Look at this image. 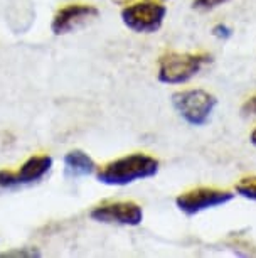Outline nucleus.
<instances>
[{
  "instance_id": "obj_2",
  "label": "nucleus",
  "mask_w": 256,
  "mask_h": 258,
  "mask_svg": "<svg viewBox=\"0 0 256 258\" xmlns=\"http://www.w3.org/2000/svg\"><path fill=\"white\" fill-rule=\"evenodd\" d=\"M211 56L206 52L167 51L158 57L157 78L163 85H184L202 71Z\"/></svg>"
},
{
  "instance_id": "obj_14",
  "label": "nucleus",
  "mask_w": 256,
  "mask_h": 258,
  "mask_svg": "<svg viewBox=\"0 0 256 258\" xmlns=\"http://www.w3.org/2000/svg\"><path fill=\"white\" fill-rule=\"evenodd\" d=\"M241 111H243V115L256 116V95L244 101V105L241 106Z\"/></svg>"
},
{
  "instance_id": "obj_12",
  "label": "nucleus",
  "mask_w": 256,
  "mask_h": 258,
  "mask_svg": "<svg viewBox=\"0 0 256 258\" xmlns=\"http://www.w3.org/2000/svg\"><path fill=\"white\" fill-rule=\"evenodd\" d=\"M0 256H41V253L34 248H21V250H11L0 253Z\"/></svg>"
},
{
  "instance_id": "obj_4",
  "label": "nucleus",
  "mask_w": 256,
  "mask_h": 258,
  "mask_svg": "<svg viewBox=\"0 0 256 258\" xmlns=\"http://www.w3.org/2000/svg\"><path fill=\"white\" fill-rule=\"evenodd\" d=\"M120 17L125 27L130 31L137 34H155L163 26V21L167 17V7L152 0L128 4L122 9Z\"/></svg>"
},
{
  "instance_id": "obj_8",
  "label": "nucleus",
  "mask_w": 256,
  "mask_h": 258,
  "mask_svg": "<svg viewBox=\"0 0 256 258\" xmlns=\"http://www.w3.org/2000/svg\"><path fill=\"white\" fill-rule=\"evenodd\" d=\"M98 16L100 11L91 4H67L54 14L51 31L56 36H66V34L78 31Z\"/></svg>"
},
{
  "instance_id": "obj_15",
  "label": "nucleus",
  "mask_w": 256,
  "mask_h": 258,
  "mask_svg": "<svg viewBox=\"0 0 256 258\" xmlns=\"http://www.w3.org/2000/svg\"><path fill=\"white\" fill-rule=\"evenodd\" d=\"M113 4H117V6H128L132 0H112Z\"/></svg>"
},
{
  "instance_id": "obj_7",
  "label": "nucleus",
  "mask_w": 256,
  "mask_h": 258,
  "mask_svg": "<svg viewBox=\"0 0 256 258\" xmlns=\"http://www.w3.org/2000/svg\"><path fill=\"white\" fill-rule=\"evenodd\" d=\"M52 164L54 160L51 155H32L17 170H0V187L12 189L39 182L52 169Z\"/></svg>"
},
{
  "instance_id": "obj_5",
  "label": "nucleus",
  "mask_w": 256,
  "mask_h": 258,
  "mask_svg": "<svg viewBox=\"0 0 256 258\" xmlns=\"http://www.w3.org/2000/svg\"><path fill=\"white\" fill-rule=\"evenodd\" d=\"M236 194L226 189L217 187H196L191 191L179 194L176 199V206L181 213L187 216H196L207 209H214L231 203Z\"/></svg>"
},
{
  "instance_id": "obj_6",
  "label": "nucleus",
  "mask_w": 256,
  "mask_h": 258,
  "mask_svg": "<svg viewBox=\"0 0 256 258\" xmlns=\"http://www.w3.org/2000/svg\"><path fill=\"white\" fill-rule=\"evenodd\" d=\"M90 218L103 225L138 226L143 221V209L133 201H112L95 206Z\"/></svg>"
},
{
  "instance_id": "obj_10",
  "label": "nucleus",
  "mask_w": 256,
  "mask_h": 258,
  "mask_svg": "<svg viewBox=\"0 0 256 258\" xmlns=\"http://www.w3.org/2000/svg\"><path fill=\"white\" fill-rule=\"evenodd\" d=\"M234 191L238 196L249 199V201L256 203V176L243 177L241 181L234 186Z\"/></svg>"
},
{
  "instance_id": "obj_9",
  "label": "nucleus",
  "mask_w": 256,
  "mask_h": 258,
  "mask_svg": "<svg viewBox=\"0 0 256 258\" xmlns=\"http://www.w3.org/2000/svg\"><path fill=\"white\" fill-rule=\"evenodd\" d=\"M96 162L79 149L69 150L64 155V170L69 177H84L96 172Z\"/></svg>"
},
{
  "instance_id": "obj_16",
  "label": "nucleus",
  "mask_w": 256,
  "mask_h": 258,
  "mask_svg": "<svg viewBox=\"0 0 256 258\" xmlns=\"http://www.w3.org/2000/svg\"><path fill=\"white\" fill-rule=\"evenodd\" d=\"M249 142L256 147V128H254L253 132H251V135H249Z\"/></svg>"
},
{
  "instance_id": "obj_11",
  "label": "nucleus",
  "mask_w": 256,
  "mask_h": 258,
  "mask_svg": "<svg viewBox=\"0 0 256 258\" xmlns=\"http://www.w3.org/2000/svg\"><path fill=\"white\" fill-rule=\"evenodd\" d=\"M228 2L229 0H192V7L197 11H212V9H217Z\"/></svg>"
},
{
  "instance_id": "obj_13",
  "label": "nucleus",
  "mask_w": 256,
  "mask_h": 258,
  "mask_svg": "<svg viewBox=\"0 0 256 258\" xmlns=\"http://www.w3.org/2000/svg\"><path fill=\"white\" fill-rule=\"evenodd\" d=\"M231 27H228L226 24H217V26L212 27V36L219 37V39H228L231 37Z\"/></svg>"
},
{
  "instance_id": "obj_1",
  "label": "nucleus",
  "mask_w": 256,
  "mask_h": 258,
  "mask_svg": "<svg viewBox=\"0 0 256 258\" xmlns=\"http://www.w3.org/2000/svg\"><path fill=\"white\" fill-rule=\"evenodd\" d=\"M158 170H160L158 159L143 152H135L105 164L96 174V179L105 186L122 187L157 176Z\"/></svg>"
},
{
  "instance_id": "obj_3",
  "label": "nucleus",
  "mask_w": 256,
  "mask_h": 258,
  "mask_svg": "<svg viewBox=\"0 0 256 258\" xmlns=\"http://www.w3.org/2000/svg\"><path fill=\"white\" fill-rule=\"evenodd\" d=\"M172 106L186 123L192 126H204L209 123L214 113L217 98L206 90H182L172 95Z\"/></svg>"
}]
</instances>
